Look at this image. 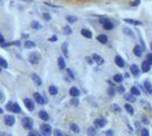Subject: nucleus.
<instances>
[{
	"instance_id": "f257e3e1",
	"label": "nucleus",
	"mask_w": 152,
	"mask_h": 136,
	"mask_svg": "<svg viewBox=\"0 0 152 136\" xmlns=\"http://www.w3.org/2000/svg\"><path fill=\"white\" fill-rule=\"evenodd\" d=\"M22 125H23V127H24L25 129L31 130L33 128V120H32V118H30V117H24V118L22 119Z\"/></svg>"
},
{
	"instance_id": "f03ea898",
	"label": "nucleus",
	"mask_w": 152,
	"mask_h": 136,
	"mask_svg": "<svg viewBox=\"0 0 152 136\" xmlns=\"http://www.w3.org/2000/svg\"><path fill=\"white\" fill-rule=\"evenodd\" d=\"M40 130H41V134L43 136H50L51 135V127L49 126L48 124H42L40 126Z\"/></svg>"
},
{
	"instance_id": "7ed1b4c3",
	"label": "nucleus",
	"mask_w": 152,
	"mask_h": 136,
	"mask_svg": "<svg viewBox=\"0 0 152 136\" xmlns=\"http://www.w3.org/2000/svg\"><path fill=\"white\" fill-rule=\"evenodd\" d=\"M28 61L33 65L39 64V61H40V54L36 53V52H32V53L28 56Z\"/></svg>"
},
{
	"instance_id": "20e7f679",
	"label": "nucleus",
	"mask_w": 152,
	"mask_h": 136,
	"mask_svg": "<svg viewBox=\"0 0 152 136\" xmlns=\"http://www.w3.org/2000/svg\"><path fill=\"white\" fill-rule=\"evenodd\" d=\"M33 95H34V100L36 101V103H39V104H44V103H46V102H47V100L43 98L42 95H41L40 93L35 92V93L33 94Z\"/></svg>"
},
{
	"instance_id": "39448f33",
	"label": "nucleus",
	"mask_w": 152,
	"mask_h": 136,
	"mask_svg": "<svg viewBox=\"0 0 152 136\" xmlns=\"http://www.w3.org/2000/svg\"><path fill=\"white\" fill-rule=\"evenodd\" d=\"M24 104H25V107H26V109L27 110H30V111H33L34 110V102L31 100V99H28V98H26L24 99Z\"/></svg>"
},
{
	"instance_id": "423d86ee",
	"label": "nucleus",
	"mask_w": 152,
	"mask_h": 136,
	"mask_svg": "<svg viewBox=\"0 0 152 136\" xmlns=\"http://www.w3.org/2000/svg\"><path fill=\"white\" fill-rule=\"evenodd\" d=\"M4 121L6 124V126H13L15 124V117L14 116H5L4 118Z\"/></svg>"
},
{
	"instance_id": "0eeeda50",
	"label": "nucleus",
	"mask_w": 152,
	"mask_h": 136,
	"mask_svg": "<svg viewBox=\"0 0 152 136\" xmlns=\"http://www.w3.org/2000/svg\"><path fill=\"white\" fill-rule=\"evenodd\" d=\"M115 62H116V65L118 67H120V68H123L125 66V61H124V59L122 58V57H119V56H117L116 58H115Z\"/></svg>"
},
{
	"instance_id": "6e6552de",
	"label": "nucleus",
	"mask_w": 152,
	"mask_h": 136,
	"mask_svg": "<svg viewBox=\"0 0 152 136\" xmlns=\"http://www.w3.org/2000/svg\"><path fill=\"white\" fill-rule=\"evenodd\" d=\"M92 59H93L98 65H102V64H103V58H102L101 56H99V54H96V53H93Z\"/></svg>"
},
{
	"instance_id": "1a4fd4ad",
	"label": "nucleus",
	"mask_w": 152,
	"mask_h": 136,
	"mask_svg": "<svg viewBox=\"0 0 152 136\" xmlns=\"http://www.w3.org/2000/svg\"><path fill=\"white\" fill-rule=\"evenodd\" d=\"M104 125H106V120L104 119H95L94 120V126L95 127L101 128V127H103Z\"/></svg>"
},
{
	"instance_id": "9d476101",
	"label": "nucleus",
	"mask_w": 152,
	"mask_h": 136,
	"mask_svg": "<svg viewBox=\"0 0 152 136\" xmlns=\"http://www.w3.org/2000/svg\"><path fill=\"white\" fill-rule=\"evenodd\" d=\"M69 94L73 96V98H77V96L80 95V90H78L77 87H72L69 90Z\"/></svg>"
},
{
	"instance_id": "9b49d317",
	"label": "nucleus",
	"mask_w": 152,
	"mask_h": 136,
	"mask_svg": "<svg viewBox=\"0 0 152 136\" xmlns=\"http://www.w3.org/2000/svg\"><path fill=\"white\" fill-rule=\"evenodd\" d=\"M96 40H98L100 43H103V44H106L107 42H108V38H107V35H104V34H100V35H98Z\"/></svg>"
},
{
	"instance_id": "f8f14e48",
	"label": "nucleus",
	"mask_w": 152,
	"mask_h": 136,
	"mask_svg": "<svg viewBox=\"0 0 152 136\" xmlns=\"http://www.w3.org/2000/svg\"><path fill=\"white\" fill-rule=\"evenodd\" d=\"M124 22H126V23H129V24H132V25H136V26H141V25H142V23H141L140 20L129 19V18H125V19H124Z\"/></svg>"
},
{
	"instance_id": "ddd939ff",
	"label": "nucleus",
	"mask_w": 152,
	"mask_h": 136,
	"mask_svg": "<svg viewBox=\"0 0 152 136\" xmlns=\"http://www.w3.org/2000/svg\"><path fill=\"white\" fill-rule=\"evenodd\" d=\"M131 72H132V74L134 75V76H137V75L140 74V68L137 67V65H132V66H131Z\"/></svg>"
},
{
	"instance_id": "4468645a",
	"label": "nucleus",
	"mask_w": 152,
	"mask_h": 136,
	"mask_svg": "<svg viewBox=\"0 0 152 136\" xmlns=\"http://www.w3.org/2000/svg\"><path fill=\"white\" fill-rule=\"evenodd\" d=\"M144 88H145V91L148 93L152 94V85L149 81H145V82H144Z\"/></svg>"
},
{
	"instance_id": "2eb2a0df",
	"label": "nucleus",
	"mask_w": 152,
	"mask_h": 136,
	"mask_svg": "<svg viewBox=\"0 0 152 136\" xmlns=\"http://www.w3.org/2000/svg\"><path fill=\"white\" fill-rule=\"evenodd\" d=\"M133 51H134V54L136 57H141V56H142V48H141L140 46H135L134 50H133Z\"/></svg>"
},
{
	"instance_id": "dca6fc26",
	"label": "nucleus",
	"mask_w": 152,
	"mask_h": 136,
	"mask_svg": "<svg viewBox=\"0 0 152 136\" xmlns=\"http://www.w3.org/2000/svg\"><path fill=\"white\" fill-rule=\"evenodd\" d=\"M58 66H59V69H65L66 68V64H65V60L62 57L58 58Z\"/></svg>"
},
{
	"instance_id": "f3484780",
	"label": "nucleus",
	"mask_w": 152,
	"mask_h": 136,
	"mask_svg": "<svg viewBox=\"0 0 152 136\" xmlns=\"http://www.w3.org/2000/svg\"><path fill=\"white\" fill-rule=\"evenodd\" d=\"M81 33H82L83 36H85V38H88V39H91V38H92V33H91L89 30H86V28H83V30L81 31Z\"/></svg>"
},
{
	"instance_id": "a211bd4d",
	"label": "nucleus",
	"mask_w": 152,
	"mask_h": 136,
	"mask_svg": "<svg viewBox=\"0 0 152 136\" xmlns=\"http://www.w3.org/2000/svg\"><path fill=\"white\" fill-rule=\"evenodd\" d=\"M39 117H40V118L42 119V120H44V121H47V120L49 119V115L47 114L46 111H43V110L39 112Z\"/></svg>"
},
{
	"instance_id": "6ab92c4d",
	"label": "nucleus",
	"mask_w": 152,
	"mask_h": 136,
	"mask_svg": "<svg viewBox=\"0 0 152 136\" xmlns=\"http://www.w3.org/2000/svg\"><path fill=\"white\" fill-rule=\"evenodd\" d=\"M32 80H33V82L35 83L38 86H40L41 83H42V82H41V80H40V77H39L36 74H32Z\"/></svg>"
},
{
	"instance_id": "aec40b11",
	"label": "nucleus",
	"mask_w": 152,
	"mask_h": 136,
	"mask_svg": "<svg viewBox=\"0 0 152 136\" xmlns=\"http://www.w3.org/2000/svg\"><path fill=\"white\" fill-rule=\"evenodd\" d=\"M150 66H151V65L149 64L148 61H144L143 64H142V70H143L144 73H148L149 70H150Z\"/></svg>"
},
{
	"instance_id": "412c9836",
	"label": "nucleus",
	"mask_w": 152,
	"mask_h": 136,
	"mask_svg": "<svg viewBox=\"0 0 152 136\" xmlns=\"http://www.w3.org/2000/svg\"><path fill=\"white\" fill-rule=\"evenodd\" d=\"M49 93H50L51 95H56V94L58 93V88H57L55 85L49 86Z\"/></svg>"
},
{
	"instance_id": "4be33fe9",
	"label": "nucleus",
	"mask_w": 152,
	"mask_h": 136,
	"mask_svg": "<svg viewBox=\"0 0 152 136\" xmlns=\"http://www.w3.org/2000/svg\"><path fill=\"white\" fill-rule=\"evenodd\" d=\"M61 51H62V53H64L65 57H68V46H67V43H62Z\"/></svg>"
},
{
	"instance_id": "5701e85b",
	"label": "nucleus",
	"mask_w": 152,
	"mask_h": 136,
	"mask_svg": "<svg viewBox=\"0 0 152 136\" xmlns=\"http://www.w3.org/2000/svg\"><path fill=\"white\" fill-rule=\"evenodd\" d=\"M12 112H15V114H20V112H22V110H20V107L18 106L17 103H14V104H13Z\"/></svg>"
},
{
	"instance_id": "b1692460",
	"label": "nucleus",
	"mask_w": 152,
	"mask_h": 136,
	"mask_svg": "<svg viewBox=\"0 0 152 136\" xmlns=\"http://www.w3.org/2000/svg\"><path fill=\"white\" fill-rule=\"evenodd\" d=\"M124 98H125V100H127L128 102H135V100H136L133 94H125Z\"/></svg>"
},
{
	"instance_id": "393cba45",
	"label": "nucleus",
	"mask_w": 152,
	"mask_h": 136,
	"mask_svg": "<svg viewBox=\"0 0 152 136\" xmlns=\"http://www.w3.org/2000/svg\"><path fill=\"white\" fill-rule=\"evenodd\" d=\"M24 46H25V48H27V49H31V48H34L35 47V43L33 42V41H25V43H24Z\"/></svg>"
},
{
	"instance_id": "a878e982",
	"label": "nucleus",
	"mask_w": 152,
	"mask_h": 136,
	"mask_svg": "<svg viewBox=\"0 0 152 136\" xmlns=\"http://www.w3.org/2000/svg\"><path fill=\"white\" fill-rule=\"evenodd\" d=\"M102 25H103V28H106V30H112V27H114V25H112V23L110 20H108L107 23H104Z\"/></svg>"
},
{
	"instance_id": "bb28decb",
	"label": "nucleus",
	"mask_w": 152,
	"mask_h": 136,
	"mask_svg": "<svg viewBox=\"0 0 152 136\" xmlns=\"http://www.w3.org/2000/svg\"><path fill=\"white\" fill-rule=\"evenodd\" d=\"M70 129H72V132L76 133V134H77V133H80V127H78L76 124H72V125H70Z\"/></svg>"
},
{
	"instance_id": "cd10ccee",
	"label": "nucleus",
	"mask_w": 152,
	"mask_h": 136,
	"mask_svg": "<svg viewBox=\"0 0 152 136\" xmlns=\"http://www.w3.org/2000/svg\"><path fill=\"white\" fill-rule=\"evenodd\" d=\"M125 109L127 110L128 114L131 115H134V109H133V107L131 106V104H125Z\"/></svg>"
},
{
	"instance_id": "c85d7f7f",
	"label": "nucleus",
	"mask_w": 152,
	"mask_h": 136,
	"mask_svg": "<svg viewBox=\"0 0 152 136\" xmlns=\"http://www.w3.org/2000/svg\"><path fill=\"white\" fill-rule=\"evenodd\" d=\"M0 67L1 68H7L8 67V62H7L4 58H0Z\"/></svg>"
},
{
	"instance_id": "c756f323",
	"label": "nucleus",
	"mask_w": 152,
	"mask_h": 136,
	"mask_svg": "<svg viewBox=\"0 0 152 136\" xmlns=\"http://www.w3.org/2000/svg\"><path fill=\"white\" fill-rule=\"evenodd\" d=\"M112 78H114V81H115V82H116V83H120V82H122V81H123V76H122V75H120V74H117V75H115V76L112 77Z\"/></svg>"
},
{
	"instance_id": "7c9ffc66",
	"label": "nucleus",
	"mask_w": 152,
	"mask_h": 136,
	"mask_svg": "<svg viewBox=\"0 0 152 136\" xmlns=\"http://www.w3.org/2000/svg\"><path fill=\"white\" fill-rule=\"evenodd\" d=\"M111 109H112V111H115L116 114H119V112H122V109H120L119 107H118V104H112Z\"/></svg>"
},
{
	"instance_id": "2f4dec72",
	"label": "nucleus",
	"mask_w": 152,
	"mask_h": 136,
	"mask_svg": "<svg viewBox=\"0 0 152 136\" xmlns=\"http://www.w3.org/2000/svg\"><path fill=\"white\" fill-rule=\"evenodd\" d=\"M131 94H133V95H140V90H137V88H136V87H132V88H131Z\"/></svg>"
},
{
	"instance_id": "473e14b6",
	"label": "nucleus",
	"mask_w": 152,
	"mask_h": 136,
	"mask_svg": "<svg viewBox=\"0 0 152 136\" xmlns=\"http://www.w3.org/2000/svg\"><path fill=\"white\" fill-rule=\"evenodd\" d=\"M31 26H32V28H34V30H39V28H41V25L39 24L38 22H32V24H31Z\"/></svg>"
},
{
	"instance_id": "72a5a7b5",
	"label": "nucleus",
	"mask_w": 152,
	"mask_h": 136,
	"mask_svg": "<svg viewBox=\"0 0 152 136\" xmlns=\"http://www.w3.org/2000/svg\"><path fill=\"white\" fill-rule=\"evenodd\" d=\"M66 19H67L68 23H75L76 20H77V18H76L75 16H67Z\"/></svg>"
},
{
	"instance_id": "f704fd0d",
	"label": "nucleus",
	"mask_w": 152,
	"mask_h": 136,
	"mask_svg": "<svg viewBox=\"0 0 152 136\" xmlns=\"http://www.w3.org/2000/svg\"><path fill=\"white\" fill-rule=\"evenodd\" d=\"M88 134L91 135V136H93L94 134H95V128H94V127H89L88 128Z\"/></svg>"
},
{
	"instance_id": "c9c22d12",
	"label": "nucleus",
	"mask_w": 152,
	"mask_h": 136,
	"mask_svg": "<svg viewBox=\"0 0 152 136\" xmlns=\"http://www.w3.org/2000/svg\"><path fill=\"white\" fill-rule=\"evenodd\" d=\"M64 33L67 34V35L72 34V28H70L69 26H65V27H64Z\"/></svg>"
},
{
	"instance_id": "e433bc0d",
	"label": "nucleus",
	"mask_w": 152,
	"mask_h": 136,
	"mask_svg": "<svg viewBox=\"0 0 152 136\" xmlns=\"http://www.w3.org/2000/svg\"><path fill=\"white\" fill-rule=\"evenodd\" d=\"M124 33L126 34V35H131V36H134V34H133V32L129 30V28L127 27H124Z\"/></svg>"
},
{
	"instance_id": "4c0bfd02",
	"label": "nucleus",
	"mask_w": 152,
	"mask_h": 136,
	"mask_svg": "<svg viewBox=\"0 0 152 136\" xmlns=\"http://www.w3.org/2000/svg\"><path fill=\"white\" fill-rule=\"evenodd\" d=\"M115 93H116V91H115V88H114V86H110V87L108 88V94L109 95H115Z\"/></svg>"
},
{
	"instance_id": "58836bf2",
	"label": "nucleus",
	"mask_w": 152,
	"mask_h": 136,
	"mask_svg": "<svg viewBox=\"0 0 152 136\" xmlns=\"http://www.w3.org/2000/svg\"><path fill=\"white\" fill-rule=\"evenodd\" d=\"M28 136H41V135H40V133L36 132V130H32V129H31V132L28 133Z\"/></svg>"
},
{
	"instance_id": "ea45409f",
	"label": "nucleus",
	"mask_w": 152,
	"mask_h": 136,
	"mask_svg": "<svg viewBox=\"0 0 152 136\" xmlns=\"http://www.w3.org/2000/svg\"><path fill=\"white\" fill-rule=\"evenodd\" d=\"M13 104H14L13 102H8V103L6 104V109H7L8 111H12V110H13Z\"/></svg>"
},
{
	"instance_id": "a19ab883",
	"label": "nucleus",
	"mask_w": 152,
	"mask_h": 136,
	"mask_svg": "<svg viewBox=\"0 0 152 136\" xmlns=\"http://www.w3.org/2000/svg\"><path fill=\"white\" fill-rule=\"evenodd\" d=\"M67 74L69 75V77L72 78V80H74V78H75V75H74V73H73L70 69H67Z\"/></svg>"
},
{
	"instance_id": "79ce46f5",
	"label": "nucleus",
	"mask_w": 152,
	"mask_h": 136,
	"mask_svg": "<svg viewBox=\"0 0 152 136\" xmlns=\"http://www.w3.org/2000/svg\"><path fill=\"white\" fill-rule=\"evenodd\" d=\"M53 135L55 136H62V133H61V130H59V129H55Z\"/></svg>"
},
{
	"instance_id": "37998d69",
	"label": "nucleus",
	"mask_w": 152,
	"mask_h": 136,
	"mask_svg": "<svg viewBox=\"0 0 152 136\" xmlns=\"http://www.w3.org/2000/svg\"><path fill=\"white\" fill-rule=\"evenodd\" d=\"M146 59H148L146 61H148L150 65H152V53H149L148 56H146Z\"/></svg>"
},
{
	"instance_id": "c03bdc74",
	"label": "nucleus",
	"mask_w": 152,
	"mask_h": 136,
	"mask_svg": "<svg viewBox=\"0 0 152 136\" xmlns=\"http://www.w3.org/2000/svg\"><path fill=\"white\" fill-rule=\"evenodd\" d=\"M70 103L73 104V106H77L80 102H78V100H77V98H74V99H72V101H70Z\"/></svg>"
},
{
	"instance_id": "a18cd8bd",
	"label": "nucleus",
	"mask_w": 152,
	"mask_h": 136,
	"mask_svg": "<svg viewBox=\"0 0 152 136\" xmlns=\"http://www.w3.org/2000/svg\"><path fill=\"white\" fill-rule=\"evenodd\" d=\"M141 135L142 136H149V130L144 128V129H142V132H141Z\"/></svg>"
},
{
	"instance_id": "49530a36",
	"label": "nucleus",
	"mask_w": 152,
	"mask_h": 136,
	"mask_svg": "<svg viewBox=\"0 0 152 136\" xmlns=\"http://www.w3.org/2000/svg\"><path fill=\"white\" fill-rule=\"evenodd\" d=\"M43 18H44L46 20H50V19H51V16L48 14V13H44V14H43Z\"/></svg>"
},
{
	"instance_id": "de8ad7c7",
	"label": "nucleus",
	"mask_w": 152,
	"mask_h": 136,
	"mask_svg": "<svg viewBox=\"0 0 152 136\" xmlns=\"http://www.w3.org/2000/svg\"><path fill=\"white\" fill-rule=\"evenodd\" d=\"M108 20L109 19L107 17H100V23H101V24H104V23H107Z\"/></svg>"
},
{
	"instance_id": "09e8293b",
	"label": "nucleus",
	"mask_w": 152,
	"mask_h": 136,
	"mask_svg": "<svg viewBox=\"0 0 152 136\" xmlns=\"http://www.w3.org/2000/svg\"><path fill=\"white\" fill-rule=\"evenodd\" d=\"M117 91H118L119 93H124V92H125V87H124V86H118Z\"/></svg>"
},
{
	"instance_id": "8fccbe9b",
	"label": "nucleus",
	"mask_w": 152,
	"mask_h": 136,
	"mask_svg": "<svg viewBox=\"0 0 152 136\" xmlns=\"http://www.w3.org/2000/svg\"><path fill=\"white\" fill-rule=\"evenodd\" d=\"M49 41H50V42H56V41H57V36H56V35L51 36V38L49 39Z\"/></svg>"
},
{
	"instance_id": "3c124183",
	"label": "nucleus",
	"mask_w": 152,
	"mask_h": 136,
	"mask_svg": "<svg viewBox=\"0 0 152 136\" xmlns=\"http://www.w3.org/2000/svg\"><path fill=\"white\" fill-rule=\"evenodd\" d=\"M131 5H132V6H137V5H140V0H134Z\"/></svg>"
},
{
	"instance_id": "603ef678",
	"label": "nucleus",
	"mask_w": 152,
	"mask_h": 136,
	"mask_svg": "<svg viewBox=\"0 0 152 136\" xmlns=\"http://www.w3.org/2000/svg\"><path fill=\"white\" fill-rule=\"evenodd\" d=\"M106 134H107V136H112V135H114V133H112V130H107V133H106Z\"/></svg>"
},
{
	"instance_id": "864d4df0",
	"label": "nucleus",
	"mask_w": 152,
	"mask_h": 136,
	"mask_svg": "<svg viewBox=\"0 0 152 136\" xmlns=\"http://www.w3.org/2000/svg\"><path fill=\"white\" fill-rule=\"evenodd\" d=\"M12 44H14V46H18V47H19V46H20V42H19V41H14V42H12Z\"/></svg>"
},
{
	"instance_id": "5fc2aeb1",
	"label": "nucleus",
	"mask_w": 152,
	"mask_h": 136,
	"mask_svg": "<svg viewBox=\"0 0 152 136\" xmlns=\"http://www.w3.org/2000/svg\"><path fill=\"white\" fill-rule=\"evenodd\" d=\"M5 42V39H4V36L1 35V34H0V44H2Z\"/></svg>"
},
{
	"instance_id": "6e6d98bb",
	"label": "nucleus",
	"mask_w": 152,
	"mask_h": 136,
	"mask_svg": "<svg viewBox=\"0 0 152 136\" xmlns=\"http://www.w3.org/2000/svg\"><path fill=\"white\" fill-rule=\"evenodd\" d=\"M85 59H86V61H88V62H89V64H92V62H93V61H92V60H91V58H90V57H86V58H85Z\"/></svg>"
},
{
	"instance_id": "4d7b16f0",
	"label": "nucleus",
	"mask_w": 152,
	"mask_h": 136,
	"mask_svg": "<svg viewBox=\"0 0 152 136\" xmlns=\"http://www.w3.org/2000/svg\"><path fill=\"white\" fill-rule=\"evenodd\" d=\"M143 121H144V124H149V119L145 118V117H143Z\"/></svg>"
},
{
	"instance_id": "13d9d810",
	"label": "nucleus",
	"mask_w": 152,
	"mask_h": 136,
	"mask_svg": "<svg viewBox=\"0 0 152 136\" xmlns=\"http://www.w3.org/2000/svg\"><path fill=\"white\" fill-rule=\"evenodd\" d=\"M0 100H4V96H2V93H0Z\"/></svg>"
},
{
	"instance_id": "bf43d9fd",
	"label": "nucleus",
	"mask_w": 152,
	"mask_h": 136,
	"mask_svg": "<svg viewBox=\"0 0 152 136\" xmlns=\"http://www.w3.org/2000/svg\"><path fill=\"white\" fill-rule=\"evenodd\" d=\"M2 112H4V111H2V109H1V108H0V115H1V114H2Z\"/></svg>"
},
{
	"instance_id": "052dcab7",
	"label": "nucleus",
	"mask_w": 152,
	"mask_h": 136,
	"mask_svg": "<svg viewBox=\"0 0 152 136\" xmlns=\"http://www.w3.org/2000/svg\"><path fill=\"white\" fill-rule=\"evenodd\" d=\"M23 1H28V2H31L32 0H23Z\"/></svg>"
},
{
	"instance_id": "680f3d73",
	"label": "nucleus",
	"mask_w": 152,
	"mask_h": 136,
	"mask_svg": "<svg viewBox=\"0 0 152 136\" xmlns=\"http://www.w3.org/2000/svg\"><path fill=\"white\" fill-rule=\"evenodd\" d=\"M151 49H152V42H151Z\"/></svg>"
},
{
	"instance_id": "e2e57ef3",
	"label": "nucleus",
	"mask_w": 152,
	"mask_h": 136,
	"mask_svg": "<svg viewBox=\"0 0 152 136\" xmlns=\"http://www.w3.org/2000/svg\"><path fill=\"white\" fill-rule=\"evenodd\" d=\"M0 70H1V67H0Z\"/></svg>"
},
{
	"instance_id": "0e129e2a",
	"label": "nucleus",
	"mask_w": 152,
	"mask_h": 136,
	"mask_svg": "<svg viewBox=\"0 0 152 136\" xmlns=\"http://www.w3.org/2000/svg\"><path fill=\"white\" fill-rule=\"evenodd\" d=\"M66 136H69V135H66Z\"/></svg>"
}]
</instances>
